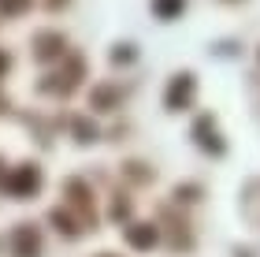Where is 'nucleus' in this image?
I'll return each mask as SVG.
<instances>
[{
    "instance_id": "obj_1",
    "label": "nucleus",
    "mask_w": 260,
    "mask_h": 257,
    "mask_svg": "<svg viewBox=\"0 0 260 257\" xmlns=\"http://www.w3.org/2000/svg\"><path fill=\"white\" fill-rule=\"evenodd\" d=\"M179 8H182V0H156V11H160V15H175Z\"/></svg>"
},
{
    "instance_id": "obj_2",
    "label": "nucleus",
    "mask_w": 260,
    "mask_h": 257,
    "mask_svg": "<svg viewBox=\"0 0 260 257\" xmlns=\"http://www.w3.org/2000/svg\"><path fill=\"white\" fill-rule=\"evenodd\" d=\"M26 0H0V8H22Z\"/></svg>"
}]
</instances>
